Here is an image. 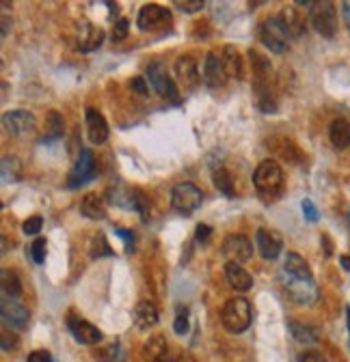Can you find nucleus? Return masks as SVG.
<instances>
[{
  "label": "nucleus",
  "instance_id": "11",
  "mask_svg": "<svg viewBox=\"0 0 350 362\" xmlns=\"http://www.w3.org/2000/svg\"><path fill=\"white\" fill-rule=\"evenodd\" d=\"M169 24H171V11L160 5H145L137 17V26L141 31H156Z\"/></svg>",
  "mask_w": 350,
  "mask_h": 362
},
{
  "label": "nucleus",
  "instance_id": "17",
  "mask_svg": "<svg viewBox=\"0 0 350 362\" xmlns=\"http://www.w3.org/2000/svg\"><path fill=\"white\" fill-rule=\"evenodd\" d=\"M84 121H86V136H89V141L93 145H104L108 141V123L102 117V112L96 108H86Z\"/></svg>",
  "mask_w": 350,
  "mask_h": 362
},
{
  "label": "nucleus",
  "instance_id": "26",
  "mask_svg": "<svg viewBox=\"0 0 350 362\" xmlns=\"http://www.w3.org/2000/svg\"><path fill=\"white\" fill-rule=\"evenodd\" d=\"M80 212L89 220H104L106 218V200L98 194H86L80 203Z\"/></svg>",
  "mask_w": 350,
  "mask_h": 362
},
{
  "label": "nucleus",
  "instance_id": "24",
  "mask_svg": "<svg viewBox=\"0 0 350 362\" xmlns=\"http://www.w3.org/2000/svg\"><path fill=\"white\" fill-rule=\"evenodd\" d=\"M175 74H178V78L186 86H195L197 80H199V67H197V63L190 54H184L175 61Z\"/></svg>",
  "mask_w": 350,
  "mask_h": 362
},
{
  "label": "nucleus",
  "instance_id": "37",
  "mask_svg": "<svg viewBox=\"0 0 350 362\" xmlns=\"http://www.w3.org/2000/svg\"><path fill=\"white\" fill-rule=\"evenodd\" d=\"M173 330H175V334L188 332V308H184V306L178 308V315H175V322H173Z\"/></svg>",
  "mask_w": 350,
  "mask_h": 362
},
{
  "label": "nucleus",
  "instance_id": "41",
  "mask_svg": "<svg viewBox=\"0 0 350 362\" xmlns=\"http://www.w3.org/2000/svg\"><path fill=\"white\" fill-rule=\"evenodd\" d=\"M300 207H303L305 218H307L310 222H316V220H318V210H316V205H314V200L305 198V200L300 203Z\"/></svg>",
  "mask_w": 350,
  "mask_h": 362
},
{
  "label": "nucleus",
  "instance_id": "15",
  "mask_svg": "<svg viewBox=\"0 0 350 362\" xmlns=\"http://www.w3.org/2000/svg\"><path fill=\"white\" fill-rule=\"evenodd\" d=\"M255 242H257L259 255L264 257L266 261H275L283 251V239L273 229H259L257 235H255Z\"/></svg>",
  "mask_w": 350,
  "mask_h": 362
},
{
  "label": "nucleus",
  "instance_id": "34",
  "mask_svg": "<svg viewBox=\"0 0 350 362\" xmlns=\"http://www.w3.org/2000/svg\"><path fill=\"white\" fill-rule=\"evenodd\" d=\"M89 253H91V259H100V257H111L113 255V248L111 244L106 242V235L104 233H96L91 244H89Z\"/></svg>",
  "mask_w": 350,
  "mask_h": 362
},
{
  "label": "nucleus",
  "instance_id": "3",
  "mask_svg": "<svg viewBox=\"0 0 350 362\" xmlns=\"http://www.w3.org/2000/svg\"><path fill=\"white\" fill-rule=\"evenodd\" d=\"M251 304L245 298H231L225 302L221 320H223V328L231 334H240L245 332L251 326Z\"/></svg>",
  "mask_w": 350,
  "mask_h": 362
},
{
  "label": "nucleus",
  "instance_id": "19",
  "mask_svg": "<svg viewBox=\"0 0 350 362\" xmlns=\"http://www.w3.org/2000/svg\"><path fill=\"white\" fill-rule=\"evenodd\" d=\"M253 93H255V104L259 110H264V112L277 110V97H275V90L271 86L268 78H255Z\"/></svg>",
  "mask_w": 350,
  "mask_h": 362
},
{
  "label": "nucleus",
  "instance_id": "21",
  "mask_svg": "<svg viewBox=\"0 0 350 362\" xmlns=\"http://www.w3.org/2000/svg\"><path fill=\"white\" fill-rule=\"evenodd\" d=\"M223 67L227 72V78H236V80H243L245 78V61H243V54H240L234 45H225L223 50Z\"/></svg>",
  "mask_w": 350,
  "mask_h": 362
},
{
  "label": "nucleus",
  "instance_id": "32",
  "mask_svg": "<svg viewBox=\"0 0 350 362\" xmlns=\"http://www.w3.org/2000/svg\"><path fill=\"white\" fill-rule=\"evenodd\" d=\"M290 332L298 343H305V345H314L318 341V330L312 326H305L300 322H290Z\"/></svg>",
  "mask_w": 350,
  "mask_h": 362
},
{
  "label": "nucleus",
  "instance_id": "29",
  "mask_svg": "<svg viewBox=\"0 0 350 362\" xmlns=\"http://www.w3.org/2000/svg\"><path fill=\"white\" fill-rule=\"evenodd\" d=\"M0 285H3V293L5 298H20L22 296V281L20 276L15 274L13 269L9 267H3V272H0Z\"/></svg>",
  "mask_w": 350,
  "mask_h": 362
},
{
  "label": "nucleus",
  "instance_id": "38",
  "mask_svg": "<svg viewBox=\"0 0 350 362\" xmlns=\"http://www.w3.org/2000/svg\"><path fill=\"white\" fill-rule=\"evenodd\" d=\"M128 33H130V22H128L125 17L117 19V22H115V26H113V33H111V39H113V43H119V41H123V39L128 37Z\"/></svg>",
  "mask_w": 350,
  "mask_h": 362
},
{
  "label": "nucleus",
  "instance_id": "25",
  "mask_svg": "<svg viewBox=\"0 0 350 362\" xmlns=\"http://www.w3.org/2000/svg\"><path fill=\"white\" fill-rule=\"evenodd\" d=\"M167 352H169L167 338L162 334H156V336H151L149 341L143 345V360L145 362H165L167 360Z\"/></svg>",
  "mask_w": 350,
  "mask_h": 362
},
{
  "label": "nucleus",
  "instance_id": "16",
  "mask_svg": "<svg viewBox=\"0 0 350 362\" xmlns=\"http://www.w3.org/2000/svg\"><path fill=\"white\" fill-rule=\"evenodd\" d=\"M68 328L80 345H96L102 341V332L86 320H80V317H70Z\"/></svg>",
  "mask_w": 350,
  "mask_h": 362
},
{
  "label": "nucleus",
  "instance_id": "28",
  "mask_svg": "<svg viewBox=\"0 0 350 362\" xmlns=\"http://www.w3.org/2000/svg\"><path fill=\"white\" fill-rule=\"evenodd\" d=\"M329 139L337 149L350 147V123L346 119H335L329 127Z\"/></svg>",
  "mask_w": 350,
  "mask_h": 362
},
{
  "label": "nucleus",
  "instance_id": "33",
  "mask_svg": "<svg viewBox=\"0 0 350 362\" xmlns=\"http://www.w3.org/2000/svg\"><path fill=\"white\" fill-rule=\"evenodd\" d=\"M249 56H251V67H253L255 78H268L271 72H273V67H271L268 58H266L264 54H259L257 50H251Z\"/></svg>",
  "mask_w": 350,
  "mask_h": 362
},
{
  "label": "nucleus",
  "instance_id": "36",
  "mask_svg": "<svg viewBox=\"0 0 350 362\" xmlns=\"http://www.w3.org/2000/svg\"><path fill=\"white\" fill-rule=\"evenodd\" d=\"M46 253H48V244L43 237H37L33 244H31V257L37 265H41L43 261H46Z\"/></svg>",
  "mask_w": 350,
  "mask_h": 362
},
{
  "label": "nucleus",
  "instance_id": "43",
  "mask_svg": "<svg viewBox=\"0 0 350 362\" xmlns=\"http://www.w3.org/2000/svg\"><path fill=\"white\" fill-rule=\"evenodd\" d=\"M0 343H3V352H11L17 347V338L15 334H9L7 330H3V338H0Z\"/></svg>",
  "mask_w": 350,
  "mask_h": 362
},
{
  "label": "nucleus",
  "instance_id": "39",
  "mask_svg": "<svg viewBox=\"0 0 350 362\" xmlns=\"http://www.w3.org/2000/svg\"><path fill=\"white\" fill-rule=\"evenodd\" d=\"M43 226V218L41 216H31L29 220H24V224H22V231H24L26 235H39Z\"/></svg>",
  "mask_w": 350,
  "mask_h": 362
},
{
  "label": "nucleus",
  "instance_id": "48",
  "mask_svg": "<svg viewBox=\"0 0 350 362\" xmlns=\"http://www.w3.org/2000/svg\"><path fill=\"white\" fill-rule=\"evenodd\" d=\"M342 17H344V24L350 29V0L342 3Z\"/></svg>",
  "mask_w": 350,
  "mask_h": 362
},
{
  "label": "nucleus",
  "instance_id": "49",
  "mask_svg": "<svg viewBox=\"0 0 350 362\" xmlns=\"http://www.w3.org/2000/svg\"><path fill=\"white\" fill-rule=\"evenodd\" d=\"M175 362H197V360H195V356H192V354H188V352H186V354H180V356H178V360H175Z\"/></svg>",
  "mask_w": 350,
  "mask_h": 362
},
{
  "label": "nucleus",
  "instance_id": "40",
  "mask_svg": "<svg viewBox=\"0 0 350 362\" xmlns=\"http://www.w3.org/2000/svg\"><path fill=\"white\" fill-rule=\"evenodd\" d=\"M175 7L182 9L184 13H197V11H201L206 7V3L204 0H178Z\"/></svg>",
  "mask_w": 350,
  "mask_h": 362
},
{
  "label": "nucleus",
  "instance_id": "47",
  "mask_svg": "<svg viewBox=\"0 0 350 362\" xmlns=\"http://www.w3.org/2000/svg\"><path fill=\"white\" fill-rule=\"evenodd\" d=\"M210 235H212V229H210L208 224H199V226H197V231H195L197 242H204L206 244L210 239Z\"/></svg>",
  "mask_w": 350,
  "mask_h": 362
},
{
  "label": "nucleus",
  "instance_id": "23",
  "mask_svg": "<svg viewBox=\"0 0 350 362\" xmlns=\"http://www.w3.org/2000/svg\"><path fill=\"white\" fill-rule=\"evenodd\" d=\"M158 308L154 306V302H147V300H141L135 308V324L139 330H149L158 324Z\"/></svg>",
  "mask_w": 350,
  "mask_h": 362
},
{
  "label": "nucleus",
  "instance_id": "9",
  "mask_svg": "<svg viewBox=\"0 0 350 362\" xmlns=\"http://www.w3.org/2000/svg\"><path fill=\"white\" fill-rule=\"evenodd\" d=\"M96 173H98V166H96V157H93L91 149H80L76 166L70 173L68 186L70 188H78V186L86 184V181H91L96 177Z\"/></svg>",
  "mask_w": 350,
  "mask_h": 362
},
{
  "label": "nucleus",
  "instance_id": "51",
  "mask_svg": "<svg viewBox=\"0 0 350 362\" xmlns=\"http://www.w3.org/2000/svg\"><path fill=\"white\" fill-rule=\"evenodd\" d=\"M346 317H348V332H350V308H346Z\"/></svg>",
  "mask_w": 350,
  "mask_h": 362
},
{
  "label": "nucleus",
  "instance_id": "45",
  "mask_svg": "<svg viewBox=\"0 0 350 362\" xmlns=\"http://www.w3.org/2000/svg\"><path fill=\"white\" fill-rule=\"evenodd\" d=\"M26 362H52V356H50V352H46V349H35V352L26 358Z\"/></svg>",
  "mask_w": 350,
  "mask_h": 362
},
{
  "label": "nucleus",
  "instance_id": "14",
  "mask_svg": "<svg viewBox=\"0 0 350 362\" xmlns=\"http://www.w3.org/2000/svg\"><path fill=\"white\" fill-rule=\"evenodd\" d=\"M104 41V31L91 22H80L78 24V37H76V48L78 52H93L98 50Z\"/></svg>",
  "mask_w": 350,
  "mask_h": 362
},
{
  "label": "nucleus",
  "instance_id": "13",
  "mask_svg": "<svg viewBox=\"0 0 350 362\" xmlns=\"http://www.w3.org/2000/svg\"><path fill=\"white\" fill-rule=\"evenodd\" d=\"M221 251L229 261L245 263L253 257V244L245 235H227L223 246H221Z\"/></svg>",
  "mask_w": 350,
  "mask_h": 362
},
{
  "label": "nucleus",
  "instance_id": "1",
  "mask_svg": "<svg viewBox=\"0 0 350 362\" xmlns=\"http://www.w3.org/2000/svg\"><path fill=\"white\" fill-rule=\"evenodd\" d=\"M253 184L257 194L266 203L275 200L283 192V171L275 160H264L253 173Z\"/></svg>",
  "mask_w": 350,
  "mask_h": 362
},
{
  "label": "nucleus",
  "instance_id": "50",
  "mask_svg": "<svg viewBox=\"0 0 350 362\" xmlns=\"http://www.w3.org/2000/svg\"><path fill=\"white\" fill-rule=\"evenodd\" d=\"M340 263H342V267H344V269H350V257H342V259H340Z\"/></svg>",
  "mask_w": 350,
  "mask_h": 362
},
{
  "label": "nucleus",
  "instance_id": "12",
  "mask_svg": "<svg viewBox=\"0 0 350 362\" xmlns=\"http://www.w3.org/2000/svg\"><path fill=\"white\" fill-rule=\"evenodd\" d=\"M0 315H3V322L5 326L13 328V330H24L29 326V308L13 300V298H3V304H0Z\"/></svg>",
  "mask_w": 350,
  "mask_h": 362
},
{
  "label": "nucleus",
  "instance_id": "8",
  "mask_svg": "<svg viewBox=\"0 0 350 362\" xmlns=\"http://www.w3.org/2000/svg\"><path fill=\"white\" fill-rule=\"evenodd\" d=\"M283 287H286L288 298L296 304H314L318 300V285L314 278H290L283 276Z\"/></svg>",
  "mask_w": 350,
  "mask_h": 362
},
{
  "label": "nucleus",
  "instance_id": "46",
  "mask_svg": "<svg viewBox=\"0 0 350 362\" xmlns=\"http://www.w3.org/2000/svg\"><path fill=\"white\" fill-rule=\"evenodd\" d=\"M298 362H326V358L320 352H303L298 356Z\"/></svg>",
  "mask_w": 350,
  "mask_h": 362
},
{
  "label": "nucleus",
  "instance_id": "42",
  "mask_svg": "<svg viewBox=\"0 0 350 362\" xmlns=\"http://www.w3.org/2000/svg\"><path fill=\"white\" fill-rule=\"evenodd\" d=\"M115 233L123 239L125 251H128V253H132V248H135V233H132V231H128V229H115Z\"/></svg>",
  "mask_w": 350,
  "mask_h": 362
},
{
  "label": "nucleus",
  "instance_id": "30",
  "mask_svg": "<svg viewBox=\"0 0 350 362\" xmlns=\"http://www.w3.org/2000/svg\"><path fill=\"white\" fill-rule=\"evenodd\" d=\"M212 181H214V188L221 194L234 196V179H231V175L225 166H214L212 168Z\"/></svg>",
  "mask_w": 350,
  "mask_h": 362
},
{
  "label": "nucleus",
  "instance_id": "44",
  "mask_svg": "<svg viewBox=\"0 0 350 362\" xmlns=\"http://www.w3.org/2000/svg\"><path fill=\"white\" fill-rule=\"evenodd\" d=\"M130 88L132 90H137V93H141V95H147V80L145 78H141V76H137V78H132L130 80Z\"/></svg>",
  "mask_w": 350,
  "mask_h": 362
},
{
  "label": "nucleus",
  "instance_id": "20",
  "mask_svg": "<svg viewBox=\"0 0 350 362\" xmlns=\"http://www.w3.org/2000/svg\"><path fill=\"white\" fill-rule=\"evenodd\" d=\"M225 276H227V283L236 289V291H249L253 287V276L249 272L236 263V261H227L225 265Z\"/></svg>",
  "mask_w": 350,
  "mask_h": 362
},
{
  "label": "nucleus",
  "instance_id": "2",
  "mask_svg": "<svg viewBox=\"0 0 350 362\" xmlns=\"http://www.w3.org/2000/svg\"><path fill=\"white\" fill-rule=\"evenodd\" d=\"M259 41L275 54H286L290 50V33L279 15H271L259 24Z\"/></svg>",
  "mask_w": 350,
  "mask_h": 362
},
{
  "label": "nucleus",
  "instance_id": "4",
  "mask_svg": "<svg viewBox=\"0 0 350 362\" xmlns=\"http://www.w3.org/2000/svg\"><path fill=\"white\" fill-rule=\"evenodd\" d=\"M106 198L113 203L117 207H123V210H135L143 216V220H147V214H149V198L141 192V190H135V188H125V186H113L108 188L106 192Z\"/></svg>",
  "mask_w": 350,
  "mask_h": 362
},
{
  "label": "nucleus",
  "instance_id": "6",
  "mask_svg": "<svg viewBox=\"0 0 350 362\" xmlns=\"http://www.w3.org/2000/svg\"><path fill=\"white\" fill-rule=\"evenodd\" d=\"M310 17H312V26L316 29L318 35H322L326 39L335 37V33H337V11H335L333 3H329V0L314 3V7L310 11Z\"/></svg>",
  "mask_w": 350,
  "mask_h": 362
},
{
  "label": "nucleus",
  "instance_id": "5",
  "mask_svg": "<svg viewBox=\"0 0 350 362\" xmlns=\"http://www.w3.org/2000/svg\"><path fill=\"white\" fill-rule=\"evenodd\" d=\"M201 203H204V192L195 184H188V181L175 184L171 190V207L182 216H190L192 212H197L201 207Z\"/></svg>",
  "mask_w": 350,
  "mask_h": 362
},
{
  "label": "nucleus",
  "instance_id": "31",
  "mask_svg": "<svg viewBox=\"0 0 350 362\" xmlns=\"http://www.w3.org/2000/svg\"><path fill=\"white\" fill-rule=\"evenodd\" d=\"M0 171H3V184H15V181L22 177V162L15 155H5Z\"/></svg>",
  "mask_w": 350,
  "mask_h": 362
},
{
  "label": "nucleus",
  "instance_id": "22",
  "mask_svg": "<svg viewBox=\"0 0 350 362\" xmlns=\"http://www.w3.org/2000/svg\"><path fill=\"white\" fill-rule=\"evenodd\" d=\"M281 276H290V278H314L310 263L305 261L298 253H288L286 261H283V274Z\"/></svg>",
  "mask_w": 350,
  "mask_h": 362
},
{
  "label": "nucleus",
  "instance_id": "10",
  "mask_svg": "<svg viewBox=\"0 0 350 362\" xmlns=\"http://www.w3.org/2000/svg\"><path fill=\"white\" fill-rule=\"evenodd\" d=\"M37 119L31 110H9L3 115V127L9 136H24L33 132Z\"/></svg>",
  "mask_w": 350,
  "mask_h": 362
},
{
  "label": "nucleus",
  "instance_id": "7",
  "mask_svg": "<svg viewBox=\"0 0 350 362\" xmlns=\"http://www.w3.org/2000/svg\"><path fill=\"white\" fill-rule=\"evenodd\" d=\"M147 82L154 86V90L160 97L171 100V102L180 100V90H178V86H175V82L171 80L167 67L162 63H149V67H147Z\"/></svg>",
  "mask_w": 350,
  "mask_h": 362
},
{
  "label": "nucleus",
  "instance_id": "27",
  "mask_svg": "<svg viewBox=\"0 0 350 362\" xmlns=\"http://www.w3.org/2000/svg\"><path fill=\"white\" fill-rule=\"evenodd\" d=\"M279 17H281L283 24H286L290 37H300L305 33V19H303L300 11H296L294 7H286V9L281 11Z\"/></svg>",
  "mask_w": 350,
  "mask_h": 362
},
{
  "label": "nucleus",
  "instance_id": "35",
  "mask_svg": "<svg viewBox=\"0 0 350 362\" xmlns=\"http://www.w3.org/2000/svg\"><path fill=\"white\" fill-rule=\"evenodd\" d=\"M63 117L59 115L56 110H52L50 115H48V139H61L63 136Z\"/></svg>",
  "mask_w": 350,
  "mask_h": 362
},
{
  "label": "nucleus",
  "instance_id": "18",
  "mask_svg": "<svg viewBox=\"0 0 350 362\" xmlns=\"http://www.w3.org/2000/svg\"><path fill=\"white\" fill-rule=\"evenodd\" d=\"M204 82L210 88L225 86V82H227V72H225V67H223V61H221V56L214 54V52H208V56H206V63H204Z\"/></svg>",
  "mask_w": 350,
  "mask_h": 362
}]
</instances>
